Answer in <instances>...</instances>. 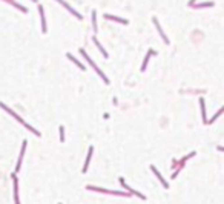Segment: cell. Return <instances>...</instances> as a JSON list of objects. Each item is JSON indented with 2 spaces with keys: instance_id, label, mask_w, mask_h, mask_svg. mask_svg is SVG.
<instances>
[{
  "instance_id": "6da1fadb",
  "label": "cell",
  "mask_w": 224,
  "mask_h": 204,
  "mask_svg": "<svg viewBox=\"0 0 224 204\" xmlns=\"http://www.w3.org/2000/svg\"><path fill=\"white\" fill-rule=\"evenodd\" d=\"M0 107H2V109H3V111H6V112H8V114H9V115H12V117H14V118H15V120H17L19 123H22V124H23V126H25L26 129H28V131H31V132H32V133H35V135H40V132H39V131H35V129H34L32 126H29V124H28V123H25V121L22 120V118H20V117H19L17 114H15V112H14V111H11V109H9V107H8L6 104L0 103Z\"/></svg>"
},
{
  "instance_id": "7a4b0ae2",
  "label": "cell",
  "mask_w": 224,
  "mask_h": 204,
  "mask_svg": "<svg viewBox=\"0 0 224 204\" xmlns=\"http://www.w3.org/2000/svg\"><path fill=\"white\" fill-rule=\"evenodd\" d=\"M80 52H82V55H83L84 58H86V62H88V63L91 64V66H92V68L95 69V72H97V74L100 75V77H101V78H103V82H104L106 84H108V83H109V78H108V77H106V75L103 74V71H101V69H98V68H97V64H95V63H94V60H92V58H91V57L88 55V54H86V52H84V49H80Z\"/></svg>"
},
{
  "instance_id": "3957f363",
  "label": "cell",
  "mask_w": 224,
  "mask_h": 204,
  "mask_svg": "<svg viewBox=\"0 0 224 204\" xmlns=\"http://www.w3.org/2000/svg\"><path fill=\"white\" fill-rule=\"evenodd\" d=\"M88 190H95V192H103V193H112V195H126L127 196V193L124 192H115V190H106V189H101V187H95V186H88L86 187Z\"/></svg>"
},
{
  "instance_id": "277c9868",
  "label": "cell",
  "mask_w": 224,
  "mask_h": 204,
  "mask_svg": "<svg viewBox=\"0 0 224 204\" xmlns=\"http://www.w3.org/2000/svg\"><path fill=\"white\" fill-rule=\"evenodd\" d=\"M57 2H58V3H60V5H62V6H65V8H66V9L69 11V12H71V14H72V15H75V17H77L78 20H82V19H83V17H82V14H78V12H77V11H75V9H72V8H71V6H69V5H68V3L65 2V0H57Z\"/></svg>"
},
{
  "instance_id": "5b68a950",
  "label": "cell",
  "mask_w": 224,
  "mask_h": 204,
  "mask_svg": "<svg viewBox=\"0 0 224 204\" xmlns=\"http://www.w3.org/2000/svg\"><path fill=\"white\" fill-rule=\"evenodd\" d=\"M11 176L14 180V201H15V204H20V201H19V181H17V176H15V174H12Z\"/></svg>"
},
{
  "instance_id": "8992f818",
  "label": "cell",
  "mask_w": 224,
  "mask_h": 204,
  "mask_svg": "<svg viewBox=\"0 0 224 204\" xmlns=\"http://www.w3.org/2000/svg\"><path fill=\"white\" fill-rule=\"evenodd\" d=\"M26 144H28V141H23L22 144V150H20V157H19V161H17V167H15V172L20 170V166H22V161H23V155H25V150H26Z\"/></svg>"
},
{
  "instance_id": "52a82bcc",
  "label": "cell",
  "mask_w": 224,
  "mask_h": 204,
  "mask_svg": "<svg viewBox=\"0 0 224 204\" xmlns=\"http://www.w3.org/2000/svg\"><path fill=\"white\" fill-rule=\"evenodd\" d=\"M151 170L153 172V174H155L157 175V178L160 180V181H161V184H163V187H164V189H169V184H167V183L166 181H164L163 180V176H161V174H160V172L157 170V167H155V166H151Z\"/></svg>"
},
{
  "instance_id": "ba28073f",
  "label": "cell",
  "mask_w": 224,
  "mask_h": 204,
  "mask_svg": "<svg viewBox=\"0 0 224 204\" xmlns=\"http://www.w3.org/2000/svg\"><path fill=\"white\" fill-rule=\"evenodd\" d=\"M120 183H121V186H123V187H126V189H127V190H129L131 193H134V195H137L138 198H141V200H146V196H144V195H141V193H138V192H135L134 189H131V187H129V186H127V184H126V183H124V180H123V178H120Z\"/></svg>"
},
{
  "instance_id": "9c48e42d",
  "label": "cell",
  "mask_w": 224,
  "mask_h": 204,
  "mask_svg": "<svg viewBox=\"0 0 224 204\" xmlns=\"http://www.w3.org/2000/svg\"><path fill=\"white\" fill-rule=\"evenodd\" d=\"M153 25L157 26V29H158V32H160V35L163 37L164 43H166V45H169V39L166 37V34H164V32H163V29H161V26H160V23H158V20H157V19H153Z\"/></svg>"
},
{
  "instance_id": "30bf717a",
  "label": "cell",
  "mask_w": 224,
  "mask_h": 204,
  "mask_svg": "<svg viewBox=\"0 0 224 204\" xmlns=\"http://www.w3.org/2000/svg\"><path fill=\"white\" fill-rule=\"evenodd\" d=\"M92 152H94V147L91 146V147H89V152H88V157H86V161H84V166H83V172H88L89 161H91V157H92Z\"/></svg>"
},
{
  "instance_id": "8fae6325",
  "label": "cell",
  "mask_w": 224,
  "mask_h": 204,
  "mask_svg": "<svg viewBox=\"0 0 224 204\" xmlns=\"http://www.w3.org/2000/svg\"><path fill=\"white\" fill-rule=\"evenodd\" d=\"M106 19H109L112 21H118V23H123V25H127V20L126 19H120V17H115V15H111V14H104Z\"/></svg>"
},
{
  "instance_id": "7c38bea8",
  "label": "cell",
  "mask_w": 224,
  "mask_h": 204,
  "mask_svg": "<svg viewBox=\"0 0 224 204\" xmlns=\"http://www.w3.org/2000/svg\"><path fill=\"white\" fill-rule=\"evenodd\" d=\"M39 12H40V20H41V31L46 32V21H45V11L41 6H39Z\"/></svg>"
},
{
  "instance_id": "4fadbf2b",
  "label": "cell",
  "mask_w": 224,
  "mask_h": 204,
  "mask_svg": "<svg viewBox=\"0 0 224 204\" xmlns=\"http://www.w3.org/2000/svg\"><path fill=\"white\" fill-rule=\"evenodd\" d=\"M66 57L69 58V60H72V62H74V63H75V64H77V66H78L80 69H82V71H84V66H83V64H82V63H80L78 60H77V58H75V57H74V55H72V54H66Z\"/></svg>"
},
{
  "instance_id": "5bb4252c",
  "label": "cell",
  "mask_w": 224,
  "mask_h": 204,
  "mask_svg": "<svg viewBox=\"0 0 224 204\" xmlns=\"http://www.w3.org/2000/svg\"><path fill=\"white\" fill-rule=\"evenodd\" d=\"M94 43H95V45H97V48H98V49L101 51V54H103V57H104V58H108V52H106V51L103 49V46L100 45V41H98L97 39H95V37H94Z\"/></svg>"
},
{
  "instance_id": "9a60e30c",
  "label": "cell",
  "mask_w": 224,
  "mask_h": 204,
  "mask_svg": "<svg viewBox=\"0 0 224 204\" xmlns=\"http://www.w3.org/2000/svg\"><path fill=\"white\" fill-rule=\"evenodd\" d=\"M200 104H201V112H203V121L207 123V118H206V107H204V100L200 98Z\"/></svg>"
},
{
  "instance_id": "2e32d148",
  "label": "cell",
  "mask_w": 224,
  "mask_h": 204,
  "mask_svg": "<svg viewBox=\"0 0 224 204\" xmlns=\"http://www.w3.org/2000/svg\"><path fill=\"white\" fill-rule=\"evenodd\" d=\"M151 54H155V52H153V51H149V52H147L144 62H143V64H141V71H146V66H147V62H149V57H151Z\"/></svg>"
},
{
  "instance_id": "e0dca14e",
  "label": "cell",
  "mask_w": 224,
  "mask_h": 204,
  "mask_svg": "<svg viewBox=\"0 0 224 204\" xmlns=\"http://www.w3.org/2000/svg\"><path fill=\"white\" fill-rule=\"evenodd\" d=\"M194 8H206V6H213L212 2H206V3H200V5H192Z\"/></svg>"
},
{
  "instance_id": "ac0fdd59",
  "label": "cell",
  "mask_w": 224,
  "mask_h": 204,
  "mask_svg": "<svg viewBox=\"0 0 224 204\" xmlns=\"http://www.w3.org/2000/svg\"><path fill=\"white\" fill-rule=\"evenodd\" d=\"M92 25H94V31H97V12H92Z\"/></svg>"
},
{
  "instance_id": "d6986e66",
  "label": "cell",
  "mask_w": 224,
  "mask_h": 204,
  "mask_svg": "<svg viewBox=\"0 0 224 204\" xmlns=\"http://www.w3.org/2000/svg\"><path fill=\"white\" fill-rule=\"evenodd\" d=\"M60 141L62 143L65 141V129H63V126H60Z\"/></svg>"
},
{
  "instance_id": "ffe728a7",
  "label": "cell",
  "mask_w": 224,
  "mask_h": 204,
  "mask_svg": "<svg viewBox=\"0 0 224 204\" xmlns=\"http://www.w3.org/2000/svg\"><path fill=\"white\" fill-rule=\"evenodd\" d=\"M195 3V0H190V2H189V5H194Z\"/></svg>"
}]
</instances>
